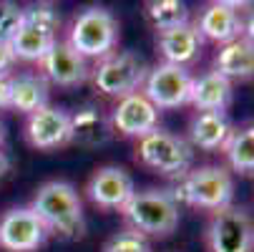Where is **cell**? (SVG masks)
<instances>
[{"label":"cell","instance_id":"obj_1","mask_svg":"<svg viewBox=\"0 0 254 252\" xmlns=\"http://www.w3.org/2000/svg\"><path fill=\"white\" fill-rule=\"evenodd\" d=\"M28 207L41 217L48 235H58L63 240H76L86 232L83 202L70 182L51 179V182L41 184Z\"/></svg>","mask_w":254,"mask_h":252},{"label":"cell","instance_id":"obj_2","mask_svg":"<svg viewBox=\"0 0 254 252\" xmlns=\"http://www.w3.org/2000/svg\"><path fill=\"white\" fill-rule=\"evenodd\" d=\"M174 199L194 209H204V212H219L232 207L234 199V179L232 171L227 167L219 164H206L199 169L187 171L184 176L176 182V187L171 189Z\"/></svg>","mask_w":254,"mask_h":252},{"label":"cell","instance_id":"obj_3","mask_svg":"<svg viewBox=\"0 0 254 252\" xmlns=\"http://www.w3.org/2000/svg\"><path fill=\"white\" fill-rule=\"evenodd\" d=\"M126 227L143 235V237H169L181 220L179 202L174 199L171 189H136L126 207L121 209Z\"/></svg>","mask_w":254,"mask_h":252},{"label":"cell","instance_id":"obj_4","mask_svg":"<svg viewBox=\"0 0 254 252\" xmlns=\"http://www.w3.org/2000/svg\"><path fill=\"white\" fill-rule=\"evenodd\" d=\"M65 43L86 61H101L119 46V20L101 5L83 8L70 20Z\"/></svg>","mask_w":254,"mask_h":252},{"label":"cell","instance_id":"obj_5","mask_svg":"<svg viewBox=\"0 0 254 252\" xmlns=\"http://www.w3.org/2000/svg\"><path fill=\"white\" fill-rule=\"evenodd\" d=\"M136 159L143 167H149L151 171H156L161 176H169V179H176V182L187 171L194 169L191 144L184 136L171 134L166 129H154L151 134L138 139Z\"/></svg>","mask_w":254,"mask_h":252},{"label":"cell","instance_id":"obj_6","mask_svg":"<svg viewBox=\"0 0 254 252\" xmlns=\"http://www.w3.org/2000/svg\"><path fill=\"white\" fill-rule=\"evenodd\" d=\"M146 74V63L133 51H114L106 58L96 61V66L91 68V81L103 96L119 101L141 91Z\"/></svg>","mask_w":254,"mask_h":252},{"label":"cell","instance_id":"obj_7","mask_svg":"<svg viewBox=\"0 0 254 252\" xmlns=\"http://www.w3.org/2000/svg\"><path fill=\"white\" fill-rule=\"evenodd\" d=\"M209 252H254V217L242 207H227L211 214L206 225Z\"/></svg>","mask_w":254,"mask_h":252},{"label":"cell","instance_id":"obj_8","mask_svg":"<svg viewBox=\"0 0 254 252\" xmlns=\"http://www.w3.org/2000/svg\"><path fill=\"white\" fill-rule=\"evenodd\" d=\"M191 84L194 76L189 74V68L171 66V63H156L149 68L146 79H143L141 93L146 96L156 109H179L187 106L191 98Z\"/></svg>","mask_w":254,"mask_h":252},{"label":"cell","instance_id":"obj_9","mask_svg":"<svg viewBox=\"0 0 254 252\" xmlns=\"http://www.w3.org/2000/svg\"><path fill=\"white\" fill-rule=\"evenodd\" d=\"M48 237L46 225L30 207H10L0 217V247L5 252H38Z\"/></svg>","mask_w":254,"mask_h":252},{"label":"cell","instance_id":"obj_10","mask_svg":"<svg viewBox=\"0 0 254 252\" xmlns=\"http://www.w3.org/2000/svg\"><path fill=\"white\" fill-rule=\"evenodd\" d=\"M25 139L33 149L53 152L73 144V129H70V111L58 106H46L35 111L25 121Z\"/></svg>","mask_w":254,"mask_h":252},{"label":"cell","instance_id":"obj_11","mask_svg":"<svg viewBox=\"0 0 254 252\" xmlns=\"http://www.w3.org/2000/svg\"><path fill=\"white\" fill-rule=\"evenodd\" d=\"M133 192H136V187H133L131 174L124 167H114V164L98 167L86 184L88 202L93 207L108 209V212H121Z\"/></svg>","mask_w":254,"mask_h":252},{"label":"cell","instance_id":"obj_12","mask_svg":"<svg viewBox=\"0 0 254 252\" xmlns=\"http://www.w3.org/2000/svg\"><path fill=\"white\" fill-rule=\"evenodd\" d=\"M108 114H111L114 134H121L126 139H143L154 129H159V109L141 91L119 98Z\"/></svg>","mask_w":254,"mask_h":252},{"label":"cell","instance_id":"obj_13","mask_svg":"<svg viewBox=\"0 0 254 252\" xmlns=\"http://www.w3.org/2000/svg\"><path fill=\"white\" fill-rule=\"evenodd\" d=\"M41 76L61 88H78L91 79V66L65 41H56V46L41 61Z\"/></svg>","mask_w":254,"mask_h":252},{"label":"cell","instance_id":"obj_14","mask_svg":"<svg viewBox=\"0 0 254 252\" xmlns=\"http://www.w3.org/2000/svg\"><path fill=\"white\" fill-rule=\"evenodd\" d=\"M242 3H209L199 18L196 30L201 33L204 41H211L216 46H227L244 35V13Z\"/></svg>","mask_w":254,"mask_h":252},{"label":"cell","instance_id":"obj_15","mask_svg":"<svg viewBox=\"0 0 254 252\" xmlns=\"http://www.w3.org/2000/svg\"><path fill=\"white\" fill-rule=\"evenodd\" d=\"M156 48H159L164 63L189 68L199 61V56L204 51V38L194 23H187V25L156 33Z\"/></svg>","mask_w":254,"mask_h":252},{"label":"cell","instance_id":"obj_16","mask_svg":"<svg viewBox=\"0 0 254 252\" xmlns=\"http://www.w3.org/2000/svg\"><path fill=\"white\" fill-rule=\"evenodd\" d=\"M70 129H73V144L86 149L106 147L114 136L111 114L101 103H83L70 114Z\"/></svg>","mask_w":254,"mask_h":252},{"label":"cell","instance_id":"obj_17","mask_svg":"<svg viewBox=\"0 0 254 252\" xmlns=\"http://www.w3.org/2000/svg\"><path fill=\"white\" fill-rule=\"evenodd\" d=\"M234 131L232 119L227 111H196L194 119L189 121V144L191 149L201 152H216L224 149L229 134Z\"/></svg>","mask_w":254,"mask_h":252},{"label":"cell","instance_id":"obj_18","mask_svg":"<svg viewBox=\"0 0 254 252\" xmlns=\"http://www.w3.org/2000/svg\"><path fill=\"white\" fill-rule=\"evenodd\" d=\"M51 101V84L33 71H23V74L10 76V109L18 114H35L46 109Z\"/></svg>","mask_w":254,"mask_h":252},{"label":"cell","instance_id":"obj_19","mask_svg":"<svg viewBox=\"0 0 254 252\" xmlns=\"http://www.w3.org/2000/svg\"><path fill=\"white\" fill-rule=\"evenodd\" d=\"M227 81H249L254 79V43L247 41L244 35L227 46H219L214 53V68Z\"/></svg>","mask_w":254,"mask_h":252},{"label":"cell","instance_id":"obj_20","mask_svg":"<svg viewBox=\"0 0 254 252\" xmlns=\"http://www.w3.org/2000/svg\"><path fill=\"white\" fill-rule=\"evenodd\" d=\"M234 98V84L219 76L216 71L196 76L191 84V98L189 103L196 111H227Z\"/></svg>","mask_w":254,"mask_h":252},{"label":"cell","instance_id":"obj_21","mask_svg":"<svg viewBox=\"0 0 254 252\" xmlns=\"http://www.w3.org/2000/svg\"><path fill=\"white\" fill-rule=\"evenodd\" d=\"M229 169L237 174H254V121L234 129L224 144Z\"/></svg>","mask_w":254,"mask_h":252},{"label":"cell","instance_id":"obj_22","mask_svg":"<svg viewBox=\"0 0 254 252\" xmlns=\"http://www.w3.org/2000/svg\"><path fill=\"white\" fill-rule=\"evenodd\" d=\"M56 41H58V35H51V33L35 28V25L23 23L20 30L13 35L10 46H13L15 58H20V61H38L41 63L43 56L56 46Z\"/></svg>","mask_w":254,"mask_h":252},{"label":"cell","instance_id":"obj_23","mask_svg":"<svg viewBox=\"0 0 254 252\" xmlns=\"http://www.w3.org/2000/svg\"><path fill=\"white\" fill-rule=\"evenodd\" d=\"M146 20L156 33L179 28L189 23V8L179 0H151L146 3Z\"/></svg>","mask_w":254,"mask_h":252},{"label":"cell","instance_id":"obj_24","mask_svg":"<svg viewBox=\"0 0 254 252\" xmlns=\"http://www.w3.org/2000/svg\"><path fill=\"white\" fill-rule=\"evenodd\" d=\"M23 23L28 25H35L51 35H58V28H61V15L53 5L48 3H38V5H28L23 8Z\"/></svg>","mask_w":254,"mask_h":252},{"label":"cell","instance_id":"obj_25","mask_svg":"<svg viewBox=\"0 0 254 252\" xmlns=\"http://www.w3.org/2000/svg\"><path fill=\"white\" fill-rule=\"evenodd\" d=\"M103 252H151V247L143 235L124 227L121 232L108 237V242L103 245Z\"/></svg>","mask_w":254,"mask_h":252},{"label":"cell","instance_id":"obj_26","mask_svg":"<svg viewBox=\"0 0 254 252\" xmlns=\"http://www.w3.org/2000/svg\"><path fill=\"white\" fill-rule=\"evenodd\" d=\"M23 25V8L13 3H0V41H13V35Z\"/></svg>","mask_w":254,"mask_h":252},{"label":"cell","instance_id":"obj_27","mask_svg":"<svg viewBox=\"0 0 254 252\" xmlns=\"http://www.w3.org/2000/svg\"><path fill=\"white\" fill-rule=\"evenodd\" d=\"M15 63H18V58L13 53V46L8 41H0V74H10Z\"/></svg>","mask_w":254,"mask_h":252},{"label":"cell","instance_id":"obj_28","mask_svg":"<svg viewBox=\"0 0 254 252\" xmlns=\"http://www.w3.org/2000/svg\"><path fill=\"white\" fill-rule=\"evenodd\" d=\"M0 109H10V74H0Z\"/></svg>","mask_w":254,"mask_h":252},{"label":"cell","instance_id":"obj_29","mask_svg":"<svg viewBox=\"0 0 254 252\" xmlns=\"http://www.w3.org/2000/svg\"><path fill=\"white\" fill-rule=\"evenodd\" d=\"M244 38L254 43V10L244 13Z\"/></svg>","mask_w":254,"mask_h":252},{"label":"cell","instance_id":"obj_30","mask_svg":"<svg viewBox=\"0 0 254 252\" xmlns=\"http://www.w3.org/2000/svg\"><path fill=\"white\" fill-rule=\"evenodd\" d=\"M8 167H10V162H8V157L0 152V179H3V174L8 171Z\"/></svg>","mask_w":254,"mask_h":252},{"label":"cell","instance_id":"obj_31","mask_svg":"<svg viewBox=\"0 0 254 252\" xmlns=\"http://www.w3.org/2000/svg\"><path fill=\"white\" fill-rule=\"evenodd\" d=\"M5 124H3V119H0V147H3V144H5Z\"/></svg>","mask_w":254,"mask_h":252}]
</instances>
